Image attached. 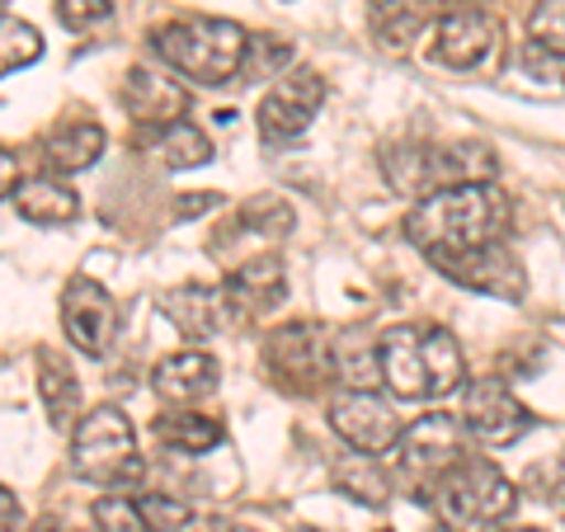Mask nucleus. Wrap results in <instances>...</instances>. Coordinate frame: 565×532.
Listing matches in <instances>:
<instances>
[{"label":"nucleus","mask_w":565,"mask_h":532,"mask_svg":"<svg viewBox=\"0 0 565 532\" xmlns=\"http://www.w3.org/2000/svg\"><path fill=\"white\" fill-rule=\"evenodd\" d=\"M509 217H514L509 199L494 184H457L415 199L411 217H405V236L434 259L500 241L509 232Z\"/></svg>","instance_id":"obj_1"},{"label":"nucleus","mask_w":565,"mask_h":532,"mask_svg":"<svg viewBox=\"0 0 565 532\" xmlns=\"http://www.w3.org/2000/svg\"><path fill=\"white\" fill-rule=\"evenodd\" d=\"M245 39L250 33L236 20H222V14H180V20H166L151 29V52L174 76L207 85V91H222V85L236 81Z\"/></svg>","instance_id":"obj_2"},{"label":"nucleus","mask_w":565,"mask_h":532,"mask_svg":"<svg viewBox=\"0 0 565 532\" xmlns=\"http://www.w3.org/2000/svg\"><path fill=\"white\" fill-rule=\"evenodd\" d=\"M434 509L444 532H509V519L519 509V490L490 457L467 453L434 486Z\"/></svg>","instance_id":"obj_3"},{"label":"nucleus","mask_w":565,"mask_h":532,"mask_svg":"<svg viewBox=\"0 0 565 532\" xmlns=\"http://www.w3.org/2000/svg\"><path fill=\"white\" fill-rule=\"evenodd\" d=\"M71 471L81 481L109 486V490H132L147 476L132 419L118 405H95L90 415H81V424L71 429Z\"/></svg>","instance_id":"obj_4"},{"label":"nucleus","mask_w":565,"mask_h":532,"mask_svg":"<svg viewBox=\"0 0 565 532\" xmlns=\"http://www.w3.org/2000/svg\"><path fill=\"white\" fill-rule=\"evenodd\" d=\"M392 453V486L415 500H434V486L467 457V429L444 411L419 415L415 424H405Z\"/></svg>","instance_id":"obj_5"},{"label":"nucleus","mask_w":565,"mask_h":532,"mask_svg":"<svg viewBox=\"0 0 565 532\" xmlns=\"http://www.w3.org/2000/svg\"><path fill=\"white\" fill-rule=\"evenodd\" d=\"M264 368L288 392H316V382L330 377V344L316 321H288L264 340Z\"/></svg>","instance_id":"obj_6"},{"label":"nucleus","mask_w":565,"mask_h":532,"mask_svg":"<svg viewBox=\"0 0 565 532\" xmlns=\"http://www.w3.org/2000/svg\"><path fill=\"white\" fill-rule=\"evenodd\" d=\"M330 429L340 434L353 453L382 457V453L396 448L405 424L396 415V405L382 392H349V386H340V392L330 396Z\"/></svg>","instance_id":"obj_7"},{"label":"nucleus","mask_w":565,"mask_h":532,"mask_svg":"<svg viewBox=\"0 0 565 532\" xmlns=\"http://www.w3.org/2000/svg\"><path fill=\"white\" fill-rule=\"evenodd\" d=\"M438 274L448 283L467 292H481V297H500V301H519L527 292V278H523V264L519 255L509 251L504 241H490V245H476V251H457V255H434L429 259Z\"/></svg>","instance_id":"obj_8"},{"label":"nucleus","mask_w":565,"mask_h":532,"mask_svg":"<svg viewBox=\"0 0 565 532\" xmlns=\"http://www.w3.org/2000/svg\"><path fill=\"white\" fill-rule=\"evenodd\" d=\"M326 104V76L311 66H292L269 85L259 99V132L264 141H292L311 128V118Z\"/></svg>","instance_id":"obj_9"},{"label":"nucleus","mask_w":565,"mask_h":532,"mask_svg":"<svg viewBox=\"0 0 565 532\" xmlns=\"http://www.w3.org/2000/svg\"><path fill=\"white\" fill-rule=\"evenodd\" d=\"M457 424H462L471 438L490 443V448H509V443H519L527 429H533V411L509 392V382L476 377L462 392V419Z\"/></svg>","instance_id":"obj_10"},{"label":"nucleus","mask_w":565,"mask_h":532,"mask_svg":"<svg viewBox=\"0 0 565 532\" xmlns=\"http://www.w3.org/2000/svg\"><path fill=\"white\" fill-rule=\"evenodd\" d=\"M62 330L81 353L104 359L118 340V307H114L109 288L95 278H85V274L71 278L62 288Z\"/></svg>","instance_id":"obj_11"},{"label":"nucleus","mask_w":565,"mask_h":532,"mask_svg":"<svg viewBox=\"0 0 565 532\" xmlns=\"http://www.w3.org/2000/svg\"><path fill=\"white\" fill-rule=\"evenodd\" d=\"M122 104L141 132H156V128H170L189 114V91L180 85V76L166 66H147L137 62L128 76H122Z\"/></svg>","instance_id":"obj_12"},{"label":"nucleus","mask_w":565,"mask_h":532,"mask_svg":"<svg viewBox=\"0 0 565 532\" xmlns=\"http://www.w3.org/2000/svg\"><path fill=\"white\" fill-rule=\"evenodd\" d=\"M494 43H500V33H494V20L481 6H452V10L438 14L434 52H438V62L444 66H457V71L486 66Z\"/></svg>","instance_id":"obj_13"},{"label":"nucleus","mask_w":565,"mask_h":532,"mask_svg":"<svg viewBox=\"0 0 565 532\" xmlns=\"http://www.w3.org/2000/svg\"><path fill=\"white\" fill-rule=\"evenodd\" d=\"M282 292H288V274H282L278 255L245 259L241 269H232V274H226V283H222L226 316H236V321H255V316L274 311L282 301Z\"/></svg>","instance_id":"obj_14"},{"label":"nucleus","mask_w":565,"mask_h":532,"mask_svg":"<svg viewBox=\"0 0 565 532\" xmlns=\"http://www.w3.org/2000/svg\"><path fill=\"white\" fill-rule=\"evenodd\" d=\"M382 353V386L396 401H424L429 382H424V326H396L377 334Z\"/></svg>","instance_id":"obj_15"},{"label":"nucleus","mask_w":565,"mask_h":532,"mask_svg":"<svg viewBox=\"0 0 565 532\" xmlns=\"http://www.w3.org/2000/svg\"><path fill=\"white\" fill-rule=\"evenodd\" d=\"M222 382V368L212 353L203 349H184V353H170V359H161L151 368V392L170 401V405H193L217 392Z\"/></svg>","instance_id":"obj_16"},{"label":"nucleus","mask_w":565,"mask_h":532,"mask_svg":"<svg viewBox=\"0 0 565 532\" xmlns=\"http://www.w3.org/2000/svg\"><path fill=\"white\" fill-rule=\"evenodd\" d=\"M14 212L29 226H66L81 217V199L62 174H33V180H20V189H14Z\"/></svg>","instance_id":"obj_17"},{"label":"nucleus","mask_w":565,"mask_h":532,"mask_svg":"<svg viewBox=\"0 0 565 532\" xmlns=\"http://www.w3.org/2000/svg\"><path fill=\"white\" fill-rule=\"evenodd\" d=\"M429 174H434V193L457 184H494L500 161H494L486 141H444V147H429Z\"/></svg>","instance_id":"obj_18"},{"label":"nucleus","mask_w":565,"mask_h":532,"mask_svg":"<svg viewBox=\"0 0 565 532\" xmlns=\"http://www.w3.org/2000/svg\"><path fill=\"white\" fill-rule=\"evenodd\" d=\"M330 377L349 386V392H377L382 386V353H377V340L359 326H349L334 334L330 344Z\"/></svg>","instance_id":"obj_19"},{"label":"nucleus","mask_w":565,"mask_h":532,"mask_svg":"<svg viewBox=\"0 0 565 532\" xmlns=\"http://www.w3.org/2000/svg\"><path fill=\"white\" fill-rule=\"evenodd\" d=\"M39 396H43V411L52 429H76L81 424V382H76V368L66 363V353L57 349H39Z\"/></svg>","instance_id":"obj_20"},{"label":"nucleus","mask_w":565,"mask_h":532,"mask_svg":"<svg viewBox=\"0 0 565 532\" xmlns=\"http://www.w3.org/2000/svg\"><path fill=\"white\" fill-rule=\"evenodd\" d=\"M166 316L184 340H207L226 321V301L222 288H203V283H184V288L166 292Z\"/></svg>","instance_id":"obj_21"},{"label":"nucleus","mask_w":565,"mask_h":532,"mask_svg":"<svg viewBox=\"0 0 565 532\" xmlns=\"http://www.w3.org/2000/svg\"><path fill=\"white\" fill-rule=\"evenodd\" d=\"M104 147H109V137H104L99 123H62L57 132H52L43 141V161H47V174H81V170H90Z\"/></svg>","instance_id":"obj_22"},{"label":"nucleus","mask_w":565,"mask_h":532,"mask_svg":"<svg viewBox=\"0 0 565 532\" xmlns=\"http://www.w3.org/2000/svg\"><path fill=\"white\" fill-rule=\"evenodd\" d=\"M156 438L166 443L170 453H184V457H203L212 448H222V419L207 415V411H189V405H180V411H166L156 415Z\"/></svg>","instance_id":"obj_23"},{"label":"nucleus","mask_w":565,"mask_h":532,"mask_svg":"<svg viewBox=\"0 0 565 532\" xmlns=\"http://www.w3.org/2000/svg\"><path fill=\"white\" fill-rule=\"evenodd\" d=\"M137 147H151L156 156H161V166L166 170H193V166H203L212 161V137L199 128V123H170V128H156V132H141L137 128Z\"/></svg>","instance_id":"obj_24"},{"label":"nucleus","mask_w":565,"mask_h":532,"mask_svg":"<svg viewBox=\"0 0 565 532\" xmlns=\"http://www.w3.org/2000/svg\"><path fill=\"white\" fill-rule=\"evenodd\" d=\"M330 486L340 490L344 500L367 504V509H382L386 500H392V471H386L377 457H367V453L340 457V462L330 467Z\"/></svg>","instance_id":"obj_25"},{"label":"nucleus","mask_w":565,"mask_h":532,"mask_svg":"<svg viewBox=\"0 0 565 532\" xmlns=\"http://www.w3.org/2000/svg\"><path fill=\"white\" fill-rule=\"evenodd\" d=\"M424 382H429V396H452L467 382L462 344L444 326H424Z\"/></svg>","instance_id":"obj_26"},{"label":"nucleus","mask_w":565,"mask_h":532,"mask_svg":"<svg viewBox=\"0 0 565 532\" xmlns=\"http://www.w3.org/2000/svg\"><path fill=\"white\" fill-rule=\"evenodd\" d=\"M367 24H373V39L382 47H411L424 29V10L415 0H373V10H367Z\"/></svg>","instance_id":"obj_27"},{"label":"nucleus","mask_w":565,"mask_h":532,"mask_svg":"<svg viewBox=\"0 0 565 532\" xmlns=\"http://www.w3.org/2000/svg\"><path fill=\"white\" fill-rule=\"evenodd\" d=\"M288 66H292V43L288 39H274V33H250V39H245V57H241L236 81L241 85L278 81Z\"/></svg>","instance_id":"obj_28"},{"label":"nucleus","mask_w":565,"mask_h":532,"mask_svg":"<svg viewBox=\"0 0 565 532\" xmlns=\"http://www.w3.org/2000/svg\"><path fill=\"white\" fill-rule=\"evenodd\" d=\"M292 222H297V212L282 193H255V199H245L236 208V226L250 236H288Z\"/></svg>","instance_id":"obj_29"},{"label":"nucleus","mask_w":565,"mask_h":532,"mask_svg":"<svg viewBox=\"0 0 565 532\" xmlns=\"http://www.w3.org/2000/svg\"><path fill=\"white\" fill-rule=\"evenodd\" d=\"M43 57V33L20 14H0V81Z\"/></svg>","instance_id":"obj_30"},{"label":"nucleus","mask_w":565,"mask_h":532,"mask_svg":"<svg viewBox=\"0 0 565 532\" xmlns=\"http://www.w3.org/2000/svg\"><path fill=\"white\" fill-rule=\"evenodd\" d=\"M141 519H147L151 532H180L189 523V504L180 500V494H166V490H137L132 494Z\"/></svg>","instance_id":"obj_31"},{"label":"nucleus","mask_w":565,"mask_h":532,"mask_svg":"<svg viewBox=\"0 0 565 532\" xmlns=\"http://www.w3.org/2000/svg\"><path fill=\"white\" fill-rule=\"evenodd\" d=\"M527 43H537L565 62V0H542V6L527 14Z\"/></svg>","instance_id":"obj_32"},{"label":"nucleus","mask_w":565,"mask_h":532,"mask_svg":"<svg viewBox=\"0 0 565 532\" xmlns=\"http://www.w3.org/2000/svg\"><path fill=\"white\" fill-rule=\"evenodd\" d=\"M95 523H99V532H151L132 494H104L95 504Z\"/></svg>","instance_id":"obj_33"},{"label":"nucleus","mask_w":565,"mask_h":532,"mask_svg":"<svg viewBox=\"0 0 565 532\" xmlns=\"http://www.w3.org/2000/svg\"><path fill=\"white\" fill-rule=\"evenodd\" d=\"M57 6V20L71 29V33H85V29H95L109 20V0H52Z\"/></svg>","instance_id":"obj_34"},{"label":"nucleus","mask_w":565,"mask_h":532,"mask_svg":"<svg viewBox=\"0 0 565 532\" xmlns=\"http://www.w3.org/2000/svg\"><path fill=\"white\" fill-rule=\"evenodd\" d=\"M0 532H29V519H24V504L0 486Z\"/></svg>","instance_id":"obj_35"},{"label":"nucleus","mask_w":565,"mask_h":532,"mask_svg":"<svg viewBox=\"0 0 565 532\" xmlns=\"http://www.w3.org/2000/svg\"><path fill=\"white\" fill-rule=\"evenodd\" d=\"M222 203V193H203V189H193V193H184V199L180 203H174V217H199V212H212V208H217Z\"/></svg>","instance_id":"obj_36"},{"label":"nucleus","mask_w":565,"mask_h":532,"mask_svg":"<svg viewBox=\"0 0 565 532\" xmlns=\"http://www.w3.org/2000/svg\"><path fill=\"white\" fill-rule=\"evenodd\" d=\"M20 180H24V174H20V156L0 147V199H14V189H20Z\"/></svg>","instance_id":"obj_37"},{"label":"nucleus","mask_w":565,"mask_h":532,"mask_svg":"<svg viewBox=\"0 0 565 532\" xmlns=\"http://www.w3.org/2000/svg\"><path fill=\"white\" fill-rule=\"evenodd\" d=\"M33 532H81V528H71V523H57V519H43V523L33 528Z\"/></svg>","instance_id":"obj_38"},{"label":"nucleus","mask_w":565,"mask_h":532,"mask_svg":"<svg viewBox=\"0 0 565 532\" xmlns=\"http://www.w3.org/2000/svg\"><path fill=\"white\" fill-rule=\"evenodd\" d=\"M514 532H546V528H514Z\"/></svg>","instance_id":"obj_39"},{"label":"nucleus","mask_w":565,"mask_h":532,"mask_svg":"<svg viewBox=\"0 0 565 532\" xmlns=\"http://www.w3.org/2000/svg\"><path fill=\"white\" fill-rule=\"evenodd\" d=\"M561 81H565V71H561Z\"/></svg>","instance_id":"obj_40"},{"label":"nucleus","mask_w":565,"mask_h":532,"mask_svg":"<svg viewBox=\"0 0 565 532\" xmlns=\"http://www.w3.org/2000/svg\"><path fill=\"white\" fill-rule=\"evenodd\" d=\"M438 532H444V528H438Z\"/></svg>","instance_id":"obj_41"}]
</instances>
